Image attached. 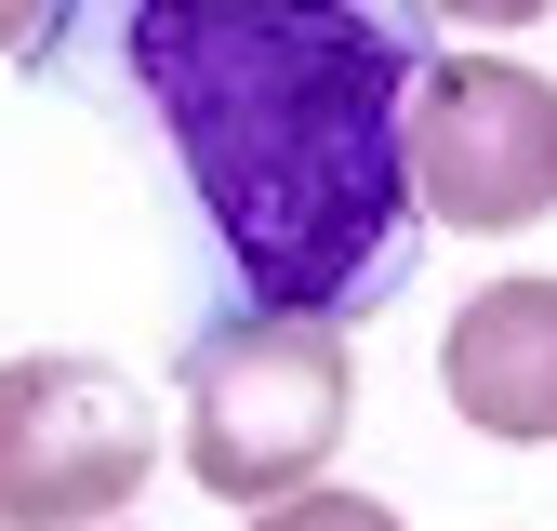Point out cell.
I'll return each instance as SVG.
<instances>
[{
	"label": "cell",
	"instance_id": "6da1fadb",
	"mask_svg": "<svg viewBox=\"0 0 557 531\" xmlns=\"http://www.w3.org/2000/svg\"><path fill=\"white\" fill-rule=\"evenodd\" d=\"M53 66L120 81L173 133L252 306L345 319L411 266V81L425 0H53Z\"/></svg>",
	"mask_w": 557,
	"mask_h": 531
},
{
	"label": "cell",
	"instance_id": "7a4b0ae2",
	"mask_svg": "<svg viewBox=\"0 0 557 531\" xmlns=\"http://www.w3.org/2000/svg\"><path fill=\"white\" fill-rule=\"evenodd\" d=\"M345 398H359L345 319H293V306L213 319V332L186 346V385H173L186 479L226 492V505H278V492H306L319 465H332V439H345Z\"/></svg>",
	"mask_w": 557,
	"mask_h": 531
},
{
	"label": "cell",
	"instance_id": "3957f363",
	"mask_svg": "<svg viewBox=\"0 0 557 531\" xmlns=\"http://www.w3.org/2000/svg\"><path fill=\"white\" fill-rule=\"evenodd\" d=\"M160 465L147 385H120L107 359H0V531H107Z\"/></svg>",
	"mask_w": 557,
	"mask_h": 531
},
{
	"label": "cell",
	"instance_id": "277c9868",
	"mask_svg": "<svg viewBox=\"0 0 557 531\" xmlns=\"http://www.w3.org/2000/svg\"><path fill=\"white\" fill-rule=\"evenodd\" d=\"M411 213L478 239L557 213V81L518 53H438L411 81Z\"/></svg>",
	"mask_w": 557,
	"mask_h": 531
},
{
	"label": "cell",
	"instance_id": "5b68a950",
	"mask_svg": "<svg viewBox=\"0 0 557 531\" xmlns=\"http://www.w3.org/2000/svg\"><path fill=\"white\" fill-rule=\"evenodd\" d=\"M438 385L478 439H557V280H492L438 332Z\"/></svg>",
	"mask_w": 557,
	"mask_h": 531
},
{
	"label": "cell",
	"instance_id": "8992f818",
	"mask_svg": "<svg viewBox=\"0 0 557 531\" xmlns=\"http://www.w3.org/2000/svg\"><path fill=\"white\" fill-rule=\"evenodd\" d=\"M252 531H398V505H372V492H278V505H252Z\"/></svg>",
	"mask_w": 557,
	"mask_h": 531
},
{
	"label": "cell",
	"instance_id": "52a82bcc",
	"mask_svg": "<svg viewBox=\"0 0 557 531\" xmlns=\"http://www.w3.org/2000/svg\"><path fill=\"white\" fill-rule=\"evenodd\" d=\"M438 27H531V14H557V0H425Z\"/></svg>",
	"mask_w": 557,
	"mask_h": 531
},
{
	"label": "cell",
	"instance_id": "ba28073f",
	"mask_svg": "<svg viewBox=\"0 0 557 531\" xmlns=\"http://www.w3.org/2000/svg\"><path fill=\"white\" fill-rule=\"evenodd\" d=\"M40 14H53V0H0V53H27V40H40Z\"/></svg>",
	"mask_w": 557,
	"mask_h": 531
}]
</instances>
